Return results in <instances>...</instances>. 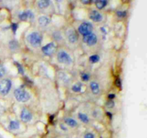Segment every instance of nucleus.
I'll list each match as a JSON object with an SVG mask.
<instances>
[{
    "instance_id": "nucleus-1",
    "label": "nucleus",
    "mask_w": 147,
    "mask_h": 138,
    "mask_svg": "<svg viewBox=\"0 0 147 138\" xmlns=\"http://www.w3.org/2000/svg\"><path fill=\"white\" fill-rule=\"evenodd\" d=\"M27 42L31 47L37 48L41 45L42 42V35L40 32H32L27 36Z\"/></svg>"
},
{
    "instance_id": "nucleus-4",
    "label": "nucleus",
    "mask_w": 147,
    "mask_h": 138,
    "mask_svg": "<svg viewBox=\"0 0 147 138\" xmlns=\"http://www.w3.org/2000/svg\"><path fill=\"white\" fill-rule=\"evenodd\" d=\"M57 60L60 63L64 65H71L73 60H72L71 56L69 55L68 53H67L65 50H60L57 54Z\"/></svg>"
},
{
    "instance_id": "nucleus-30",
    "label": "nucleus",
    "mask_w": 147,
    "mask_h": 138,
    "mask_svg": "<svg viewBox=\"0 0 147 138\" xmlns=\"http://www.w3.org/2000/svg\"><path fill=\"white\" fill-rule=\"evenodd\" d=\"M116 84L118 87H121V81L120 78H117L116 80Z\"/></svg>"
},
{
    "instance_id": "nucleus-8",
    "label": "nucleus",
    "mask_w": 147,
    "mask_h": 138,
    "mask_svg": "<svg viewBox=\"0 0 147 138\" xmlns=\"http://www.w3.org/2000/svg\"><path fill=\"white\" fill-rule=\"evenodd\" d=\"M67 41L71 44H76L78 41V34L73 29H69L66 32Z\"/></svg>"
},
{
    "instance_id": "nucleus-34",
    "label": "nucleus",
    "mask_w": 147,
    "mask_h": 138,
    "mask_svg": "<svg viewBox=\"0 0 147 138\" xmlns=\"http://www.w3.org/2000/svg\"><path fill=\"white\" fill-rule=\"evenodd\" d=\"M65 138H70V137H65Z\"/></svg>"
},
{
    "instance_id": "nucleus-24",
    "label": "nucleus",
    "mask_w": 147,
    "mask_h": 138,
    "mask_svg": "<svg viewBox=\"0 0 147 138\" xmlns=\"http://www.w3.org/2000/svg\"><path fill=\"white\" fill-rule=\"evenodd\" d=\"M116 15L118 17H120V18H124L127 15V12L126 11H121V10H118L116 12Z\"/></svg>"
},
{
    "instance_id": "nucleus-28",
    "label": "nucleus",
    "mask_w": 147,
    "mask_h": 138,
    "mask_svg": "<svg viewBox=\"0 0 147 138\" xmlns=\"http://www.w3.org/2000/svg\"><path fill=\"white\" fill-rule=\"evenodd\" d=\"M16 65H17V68H18L19 73H21V74H24V69H23L22 66L21 65L19 64V63H16Z\"/></svg>"
},
{
    "instance_id": "nucleus-15",
    "label": "nucleus",
    "mask_w": 147,
    "mask_h": 138,
    "mask_svg": "<svg viewBox=\"0 0 147 138\" xmlns=\"http://www.w3.org/2000/svg\"><path fill=\"white\" fill-rule=\"evenodd\" d=\"M78 118L81 122L84 124H88L90 122V117L88 115L83 112H78Z\"/></svg>"
},
{
    "instance_id": "nucleus-36",
    "label": "nucleus",
    "mask_w": 147,
    "mask_h": 138,
    "mask_svg": "<svg viewBox=\"0 0 147 138\" xmlns=\"http://www.w3.org/2000/svg\"><path fill=\"white\" fill-rule=\"evenodd\" d=\"M53 138H57V137H53Z\"/></svg>"
},
{
    "instance_id": "nucleus-16",
    "label": "nucleus",
    "mask_w": 147,
    "mask_h": 138,
    "mask_svg": "<svg viewBox=\"0 0 147 138\" xmlns=\"http://www.w3.org/2000/svg\"><path fill=\"white\" fill-rule=\"evenodd\" d=\"M9 129L11 131L17 130L20 128V122L18 120H11L10 121L8 125Z\"/></svg>"
},
{
    "instance_id": "nucleus-11",
    "label": "nucleus",
    "mask_w": 147,
    "mask_h": 138,
    "mask_svg": "<svg viewBox=\"0 0 147 138\" xmlns=\"http://www.w3.org/2000/svg\"><path fill=\"white\" fill-rule=\"evenodd\" d=\"M89 17L94 22H100L103 20V15L97 10H91L89 13Z\"/></svg>"
},
{
    "instance_id": "nucleus-22",
    "label": "nucleus",
    "mask_w": 147,
    "mask_h": 138,
    "mask_svg": "<svg viewBox=\"0 0 147 138\" xmlns=\"http://www.w3.org/2000/svg\"><path fill=\"white\" fill-rule=\"evenodd\" d=\"M7 73V69L4 67V65L0 64V78H3L4 76Z\"/></svg>"
},
{
    "instance_id": "nucleus-27",
    "label": "nucleus",
    "mask_w": 147,
    "mask_h": 138,
    "mask_svg": "<svg viewBox=\"0 0 147 138\" xmlns=\"http://www.w3.org/2000/svg\"><path fill=\"white\" fill-rule=\"evenodd\" d=\"M84 138H95V135L92 132H87L85 134Z\"/></svg>"
},
{
    "instance_id": "nucleus-13",
    "label": "nucleus",
    "mask_w": 147,
    "mask_h": 138,
    "mask_svg": "<svg viewBox=\"0 0 147 138\" xmlns=\"http://www.w3.org/2000/svg\"><path fill=\"white\" fill-rule=\"evenodd\" d=\"M64 123L66 126H69L70 128H76L77 127L78 123L75 119L72 117H65L64 119Z\"/></svg>"
},
{
    "instance_id": "nucleus-2",
    "label": "nucleus",
    "mask_w": 147,
    "mask_h": 138,
    "mask_svg": "<svg viewBox=\"0 0 147 138\" xmlns=\"http://www.w3.org/2000/svg\"><path fill=\"white\" fill-rule=\"evenodd\" d=\"M14 96L17 101L21 102V103L27 102L31 98L30 93L27 90L21 87L14 90Z\"/></svg>"
},
{
    "instance_id": "nucleus-3",
    "label": "nucleus",
    "mask_w": 147,
    "mask_h": 138,
    "mask_svg": "<svg viewBox=\"0 0 147 138\" xmlns=\"http://www.w3.org/2000/svg\"><path fill=\"white\" fill-rule=\"evenodd\" d=\"M12 86L11 80L9 78H2L0 80V95L5 96L9 94Z\"/></svg>"
},
{
    "instance_id": "nucleus-12",
    "label": "nucleus",
    "mask_w": 147,
    "mask_h": 138,
    "mask_svg": "<svg viewBox=\"0 0 147 138\" xmlns=\"http://www.w3.org/2000/svg\"><path fill=\"white\" fill-rule=\"evenodd\" d=\"M90 90H91V92L94 95H98L100 93V85L96 80H92L90 83Z\"/></svg>"
},
{
    "instance_id": "nucleus-14",
    "label": "nucleus",
    "mask_w": 147,
    "mask_h": 138,
    "mask_svg": "<svg viewBox=\"0 0 147 138\" xmlns=\"http://www.w3.org/2000/svg\"><path fill=\"white\" fill-rule=\"evenodd\" d=\"M38 23L41 27H45L48 26L50 23V20L47 16L42 15L39 17L38 18Z\"/></svg>"
},
{
    "instance_id": "nucleus-6",
    "label": "nucleus",
    "mask_w": 147,
    "mask_h": 138,
    "mask_svg": "<svg viewBox=\"0 0 147 138\" xmlns=\"http://www.w3.org/2000/svg\"><path fill=\"white\" fill-rule=\"evenodd\" d=\"M98 40V36L96 35L95 33L91 32L88 34L83 36V42L85 44L87 45L88 46H94L97 44Z\"/></svg>"
},
{
    "instance_id": "nucleus-26",
    "label": "nucleus",
    "mask_w": 147,
    "mask_h": 138,
    "mask_svg": "<svg viewBox=\"0 0 147 138\" xmlns=\"http://www.w3.org/2000/svg\"><path fill=\"white\" fill-rule=\"evenodd\" d=\"M106 107L109 108V109H112L115 106V103L113 100H109V101L106 102Z\"/></svg>"
},
{
    "instance_id": "nucleus-18",
    "label": "nucleus",
    "mask_w": 147,
    "mask_h": 138,
    "mask_svg": "<svg viewBox=\"0 0 147 138\" xmlns=\"http://www.w3.org/2000/svg\"><path fill=\"white\" fill-rule=\"evenodd\" d=\"M82 88H83V85L80 82H78V83H75L72 86L71 90L73 91L75 93H80L82 91Z\"/></svg>"
},
{
    "instance_id": "nucleus-10",
    "label": "nucleus",
    "mask_w": 147,
    "mask_h": 138,
    "mask_svg": "<svg viewBox=\"0 0 147 138\" xmlns=\"http://www.w3.org/2000/svg\"><path fill=\"white\" fill-rule=\"evenodd\" d=\"M18 17L22 21H27L29 20H32L34 19V14L31 10H25L20 12Z\"/></svg>"
},
{
    "instance_id": "nucleus-17",
    "label": "nucleus",
    "mask_w": 147,
    "mask_h": 138,
    "mask_svg": "<svg viewBox=\"0 0 147 138\" xmlns=\"http://www.w3.org/2000/svg\"><path fill=\"white\" fill-rule=\"evenodd\" d=\"M50 1H47V0H41V1H38L37 2V6L39 9H45L47 8L50 6Z\"/></svg>"
},
{
    "instance_id": "nucleus-35",
    "label": "nucleus",
    "mask_w": 147,
    "mask_h": 138,
    "mask_svg": "<svg viewBox=\"0 0 147 138\" xmlns=\"http://www.w3.org/2000/svg\"><path fill=\"white\" fill-rule=\"evenodd\" d=\"M0 138H3V137H1V136H0Z\"/></svg>"
},
{
    "instance_id": "nucleus-31",
    "label": "nucleus",
    "mask_w": 147,
    "mask_h": 138,
    "mask_svg": "<svg viewBox=\"0 0 147 138\" xmlns=\"http://www.w3.org/2000/svg\"><path fill=\"white\" fill-rule=\"evenodd\" d=\"M108 97H109V100H113V99L116 97V96H115L114 93H111V94H109V96H108Z\"/></svg>"
},
{
    "instance_id": "nucleus-9",
    "label": "nucleus",
    "mask_w": 147,
    "mask_h": 138,
    "mask_svg": "<svg viewBox=\"0 0 147 138\" xmlns=\"http://www.w3.org/2000/svg\"><path fill=\"white\" fill-rule=\"evenodd\" d=\"M33 115L32 112L27 108H23L20 113V119L24 122H29L32 119Z\"/></svg>"
},
{
    "instance_id": "nucleus-23",
    "label": "nucleus",
    "mask_w": 147,
    "mask_h": 138,
    "mask_svg": "<svg viewBox=\"0 0 147 138\" xmlns=\"http://www.w3.org/2000/svg\"><path fill=\"white\" fill-rule=\"evenodd\" d=\"M80 77H81L82 80L87 82L90 80V75L88 73H81V76H80Z\"/></svg>"
},
{
    "instance_id": "nucleus-20",
    "label": "nucleus",
    "mask_w": 147,
    "mask_h": 138,
    "mask_svg": "<svg viewBox=\"0 0 147 138\" xmlns=\"http://www.w3.org/2000/svg\"><path fill=\"white\" fill-rule=\"evenodd\" d=\"M96 4V7H97V9H103V8L106 7V5L108 4L107 1H97L95 2Z\"/></svg>"
},
{
    "instance_id": "nucleus-5",
    "label": "nucleus",
    "mask_w": 147,
    "mask_h": 138,
    "mask_svg": "<svg viewBox=\"0 0 147 138\" xmlns=\"http://www.w3.org/2000/svg\"><path fill=\"white\" fill-rule=\"evenodd\" d=\"M93 26L91 23L88 22H83L81 24L79 25L78 28V31L82 34L83 36L88 34L90 33L93 32Z\"/></svg>"
},
{
    "instance_id": "nucleus-19",
    "label": "nucleus",
    "mask_w": 147,
    "mask_h": 138,
    "mask_svg": "<svg viewBox=\"0 0 147 138\" xmlns=\"http://www.w3.org/2000/svg\"><path fill=\"white\" fill-rule=\"evenodd\" d=\"M53 39L55 40L56 42L57 41H62L63 40V36L62 33L60 31H55L53 33Z\"/></svg>"
},
{
    "instance_id": "nucleus-29",
    "label": "nucleus",
    "mask_w": 147,
    "mask_h": 138,
    "mask_svg": "<svg viewBox=\"0 0 147 138\" xmlns=\"http://www.w3.org/2000/svg\"><path fill=\"white\" fill-rule=\"evenodd\" d=\"M60 128L63 131H67V127L66 126V125L65 124H60Z\"/></svg>"
},
{
    "instance_id": "nucleus-21",
    "label": "nucleus",
    "mask_w": 147,
    "mask_h": 138,
    "mask_svg": "<svg viewBox=\"0 0 147 138\" xmlns=\"http://www.w3.org/2000/svg\"><path fill=\"white\" fill-rule=\"evenodd\" d=\"M100 60V56L98 55H92L89 57V61L91 63H96Z\"/></svg>"
},
{
    "instance_id": "nucleus-7",
    "label": "nucleus",
    "mask_w": 147,
    "mask_h": 138,
    "mask_svg": "<svg viewBox=\"0 0 147 138\" xmlns=\"http://www.w3.org/2000/svg\"><path fill=\"white\" fill-rule=\"evenodd\" d=\"M57 50V45L54 42L47 43L42 47V52L47 56H51L54 54Z\"/></svg>"
},
{
    "instance_id": "nucleus-25",
    "label": "nucleus",
    "mask_w": 147,
    "mask_h": 138,
    "mask_svg": "<svg viewBox=\"0 0 147 138\" xmlns=\"http://www.w3.org/2000/svg\"><path fill=\"white\" fill-rule=\"evenodd\" d=\"M17 47H18V43L14 41V40L11 41L9 43V47L11 48V50H16Z\"/></svg>"
},
{
    "instance_id": "nucleus-32",
    "label": "nucleus",
    "mask_w": 147,
    "mask_h": 138,
    "mask_svg": "<svg viewBox=\"0 0 147 138\" xmlns=\"http://www.w3.org/2000/svg\"><path fill=\"white\" fill-rule=\"evenodd\" d=\"M11 27H12L13 31L16 32V30H17V24H13L12 26H11Z\"/></svg>"
},
{
    "instance_id": "nucleus-33",
    "label": "nucleus",
    "mask_w": 147,
    "mask_h": 138,
    "mask_svg": "<svg viewBox=\"0 0 147 138\" xmlns=\"http://www.w3.org/2000/svg\"><path fill=\"white\" fill-rule=\"evenodd\" d=\"M82 3H83V4H90L91 1H82Z\"/></svg>"
}]
</instances>
